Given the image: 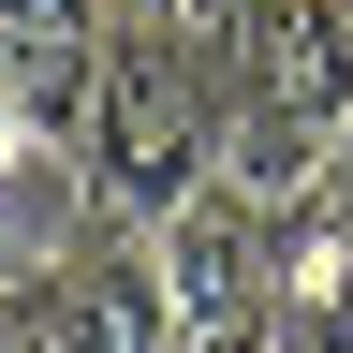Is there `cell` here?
<instances>
[{"label": "cell", "instance_id": "6da1fadb", "mask_svg": "<svg viewBox=\"0 0 353 353\" xmlns=\"http://www.w3.org/2000/svg\"><path fill=\"white\" fill-rule=\"evenodd\" d=\"M221 148H236V74H221V44L206 30H162V15H118L103 74H88V132H74L103 221L162 236V221L221 176Z\"/></svg>", "mask_w": 353, "mask_h": 353}, {"label": "cell", "instance_id": "3957f363", "mask_svg": "<svg viewBox=\"0 0 353 353\" xmlns=\"http://www.w3.org/2000/svg\"><path fill=\"white\" fill-rule=\"evenodd\" d=\"M221 74H236V118L280 132H353V0H236L221 30Z\"/></svg>", "mask_w": 353, "mask_h": 353}, {"label": "cell", "instance_id": "277c9868", "mask_svg": "<svg viewBox=\"0 0 353 353\" xmlns=\"http://www.w3.org/2000/svg\"><path fill=\"white\" fill-rule=\"evenodd\" d=\"M44 309V353H176V309H162V250L132 236V221H103L59 280H15Z\"/></svg>", "mask_w": 353, "mask_h": 353}, {"label": "cell", "instance_id": "ba28073f", "mask_svg": "<svg viewBox=\"0 0 353 353\" xmlns=\"http://www.w3.org/2000/svg\"><path fill=\"white\" fill-rule=\"evenodd\" d=\"M15 148H30V118H15V74H0V162H15Z\"/></svg>", "mask_w": 353, "mask_h": 353}, {"label": "cell", "instance_id": "9c48e42d", "mask_svg": "<svg viewBox=\"0 0 353 353\" xmlns=\"http://www.w3.org/2000/svg\"><path fill=\"white\" fill-rule=\"evenodd\" d=\"M324 176H339V192H353V132H339V162H324Z\"/></svg>", "mask_w": 353, "mask_h": 353}, {"label": "cell", "instance_id": "52a82bcc", "mask_svg": "<svg viewBox=\"0 0 353 353\" xmlns=\"http://www.w3.org/2000/svg\"><path fill=\"white\" fill-rule=\"evenodd\" d=\"M103 236V192H88V162L59 132H30L15 162H0V280H59V265Z\"/></svg>", "mask_w": 353, "mask_h": 353}, {"label": "cell", "instance_id": "8992f818", "mask_svg": "<svg viewBox=\"0 0 353 353\" xmlns=\"http://www.w3.org/2000/svg\"><path fill=\"white\" fill-rule=\"evenodd\" d=\"M280 353H353V192L280 206Z\"/></svg>", "mask_w": 353, "mask_h": 353}, {"label": "cell", "instance_id": "5b68a950", "mask_svg": "<svg viewBox=\"0 0 353 353\" xmlns=\"http://www.w3.org/2000/svg\"><path fill=\"white\" fill-rule=\"evenodd\" d=\"M118 44V0H0V74H15V118L30 132H88V74Z\"/></svg>", "mask_w": 353, "mask_h": 353}, {"label": "cell", "instance_id": "7a4b0ae2", "mask_svg": "<svg viewBox=\"0 0 353 353\" xmlns=\"http://www.w3.org/2000/svg\"><path fill=\"white\" fill-rule=\"evenodd\" d=\"M148 250H162L176 353H280V206H265V192L206 176Z\"/></svg>", "mask_w": 353, "mask_h": 353}]
</instances>
